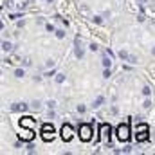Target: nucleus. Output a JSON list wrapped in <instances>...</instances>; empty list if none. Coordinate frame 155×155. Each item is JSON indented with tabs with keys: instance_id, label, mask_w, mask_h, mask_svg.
I'll return each instance as SVG.
<instances>
[{
	"instance_id": "obj_1",
	"label": "nucleus",
	"mask_w": 155,
	"mask_h": 155,
	"mask_svg": "<svg viewBox=\"0 0 155 155\" xmlns=\"http://www.w3.org/2000/svg\"><path fill=\"white\" fill-rule=\"evenodd\" d=\"M116 135H117V139H119L121 143H126V141L130 139V126H128V123L117 126L116 128Z\"/></svg>"
},
{
	"instance_id": "obj_2",
	"label": "nucleus",
	"mask_w": 155,
	"mask_h": 155,
	"mask_svg": "<svg viewBox=\"0 0 155 155\" xmlns=\"http://www.w3.org/2000/svg\"><path fill=\"white\" fill-rule=\"evenodd\" d=\"M79 139L83 143H88L92 139V124H87V123L79 124Z\"/></svg>"
},
{
	"instance_id": "obj_3",
	"label": "nucleus",
	"mask_w": 155,
	"mask_h": 155,
	"mask_svg": "<svg viewBox=\"0 0 155 155\" xmlns=\"http://www.w3.org/2000/svg\"><path fill=\"white\" fill-rule=\"evenodd\" d=\"M54 126L52 124H49V123H45V124H41V130H40V134H41V139L43 141H52L54 139Z\"/></svg>"
},
{
	"instance_id": "obj_4",
	"label": "nucleus",
	"mask_w": 155,
	"mask_h": 155,
	"mask_svg": "<svg viewBox=\"0 0 155 155\" xmlns=\"http://www.w3.org/2000/svg\"><path fill=\"white\" fill-rule=\"evenodd\" d=\"M99 135H101V139H105L107 143H110V137H112V126L107 124V123H103V124L99 126Z\"/></svg>"
},
{
	"instance_id": "obj_5",
	"label": "nucleus",
	"mask_w": 155,
	"mask_h": 155,
	"mask_svg": "<svg viewBox=\"0 0 155 155\" xmlns=\"http://www.w3.org/2000/svg\"><path fill=\"white\" fill-rule=\"evenodd\" d=\"M72 135H74L72 126H71V124H63V126H61V139H63L65 143H69V141L72 139Z\"/></svg>"
},
{
	"instance_id": "obj_6",
	"label": "nucleus",
	"mask_w": 155,
	"mask_h": 155,
	"mask_svg": "<svg viewBox=\"0 0 155 155\" xmlns=\"http://www.w3.org/2000/svg\"><path fill=\"white\" fill-rule=\"evenodd\" d=\"M148 139V126L146 124H139L137 126V141H146Z\"/></svg>"
},
{
	"instance_id": "obj_7",
	"label": "nucleus",
	"mask_w": 155,
	"mask_h": 155,
	"mask_svg": "<svg viewBox=\"0 0 155 155\" xmlns=\"http://www.w3.org/2000/svg\"><path fill=\"white\" fill-rule=\"evenodd\" d=\"M20 126L22 128H36V123H35V119L33 117H29V116H25V117H22L20 119Z\"/></svg>"
},
{
	"instance_id": "obj_8",
	"label": "nucleus",
	"mask_w": 155,
	"mask_h": 155,
	"mask_svg": "<svg viewBox=\"0 0 155 155\" xmlns=\"http://www.w3.org/2000/svg\"><path fill=\"white\" fill-rule=\"evenodd\" d=\"M20 139L25 141V143H31V141L35 139V130H33V128H25V130L20 134Z\"/></svg>"
},
{
	"instance_id": "obj_9",
	"label": "nucleus",
	"mask_w": 155,
	"mask_h": 155,
	"mask_svg": "<svg viewBox=\"0 0 155 155\" xmlns=\"http://www.w3.org/2000/svg\"><path fill=\"white\" fill-rule=\"evenodd\" d=\"M74 43H76V56H78V58H83V54H85V52H83V47H81V40L76 38V40H74Z\"/></svg>"
},
{
	"instance_id": "obj_10",
	"label": "nucleus",
	"mask_w": 155,
	"mask_h": 155,
	"mask_svg": "<svg viewBox=\"0 0 155 155\" xmlns=\"http://www.w3.org/2000/svg\"><path fill=\"white\" fill-rule=\"evenodd\" d=\"M27 107L24 105V103H13L11 105V112H24Z\"/></svg>"
},
{
	"instance_id": "obj_11",
	"label": "nucleus",
	"mask_w": 155,
	"mask_h": 155,
	"mask_svg": "<svg viewBox=\"0 0 155 155\" xmlns=\"http://www.w3.org/2000/svg\"><path fill=\"white\" fill-rule=\"evenodd\" d=\"M11 49H13V45H11L9 41H2V51H4V52H9Z\"/></svg>"
},
{
	"instance_id": "obj_12",
	"label": "nucleus",
	"mask_w": 155,
	"mask_h": 155,
	"mask_svg": "<svg viewBox=\"0 0 155 155\" xmlns=\"http://www.w3.org/2000/svg\"><path fill=\"white\" fill-rule=\"evenodd\" d=\"M103 101H105V97H103V96H99V97L94 101V105H92V107H94V108H99V107L103 105Z\"/></svg>"
},
{
	"instance_id": "obj_13",
	"label": "nucleus",
	"mask_w": 155,
	"mask_h": 155,
	"mask_svg": "<svg viewBox=\"0 0 155 155\" xmlns=\"http://www.w3.org/2000/svg\"><path fill=\"white\" fill-rule=\"evenodd\" d=\"M119 58H121V60H126V61H128V58H130V54H128L126 51H119Z\"/></svg>"
},
{
	"instance_id": "obj_14",
	"label": "nucleus",
	"mask_w": 155,
	"mask_h": 155,
	"mask_svg": "<svg viewBox=\"0 0 155 155\" xmlns=\"http://www.w3.org/2000/svg\"><path fill=\"white\" fill-rule=\"evenodd\" d=\"M110 65H112L110 58H107V56H105V58H103V67H105V69H110Z\"/></svg>"
},
{
	"instance_id": "obj_15",
	"label": "nucleus",
	"mask_w": 155,
	"mask_h": 155,
	"mask_svg": "<svg viewBox=\"0 0 155 155\" xmlns=\"http://www.w3.org/2000/svg\"><path fill=\"white\" fill-rule=\"evenodd\" d=\"M15 76H16V78H24V76H25L24 69H16V71H15Z\"/></svg>"
},
{
	"instance_id": "obj_16",
	"label": "nucleus",
	"mask_w": 155,
	"mask_h": 155,
	"mask_svg": "<svg viewBox=\"0 0 155 155\" xmlns=\"http://www.w3.org/2000/svg\"><path fill=\"white\" fill-rule=\"evenodd\" d=\"M54 33H56V36H58V38H65V31L58 29V31H54Z\"/></svg>"
},
{
	"instance_id": "obj_17",
	"label": "nucleus",
	"mask_w": 155,
	"mask_h": 155,
	"mask_svg": "<svg viewBox=\"0 0 155 155\" xmlns=\"http://www.w3.org/2000/svg\"><path fill=\"white\" fill-rule=\"evenodd\" d=\"M150 92H152V88H150V87H143V94H144L146 97L150 96Z\"/></svg>"
},
{
	"instance_id": "obj_18",
	"label": "nucleus",
	"mask_w": 155,
	"mask_h": 155,
	"mask_svg": "<svg viewBox=\"0 0 155 155\" xmlns=\"http://www.w3.org/2000/svg\"><path fill=\"white\" fill-rule=\"evenodd\" d=\"M63 81H65V76L63 74H58L56 76V83H63Z\"/></svg>"
},
{
	"instance_id": "obj_19",
	"label": "nucleus",
	"mask_w": 155,
	"mask_h": 155,
	"mask_svg": "<svg viewBox=\"0 0 155 155\" xmlns=\"http://www.w3.org/2000/svg\"><path fill=\"white\" fill-rule=\"evenodd\" d=\"M40 105H41L40 101H33V105H31V108H35V110H38V108H40Z\"/></svg>"
},
{
	"instance_id": "obj_20",
	"label": "nucleus",
	"mask_w": 155,
	"mask_h": 155,
	"mask_svg": "<svg viewBox=\"0 0 155 155\" xmlns=\"http://www.w3.org/2000/svg\"><path fill=\"white\" fill-rule=\"evenodd\" d=\"M94 22L96 24H103V16H94Z\"/></svg>"
},
{
	"instance_id": "obj_21",
	"label": "nucleus",
	"mask_w": 155,
	"mask_h": 155,
	"mask_svg": "<svg viewBox=\"0 0 155 155\" xmlns=\"http://www.w3.org/2000/svg\"><path fill=\"white\" fill-rule=\"evenodd\" d=\"M85 110H87V108H85L83 105H78V112H79V114H85Z\"/></svg>"
},
{
	"instance_id": "obj_22",
	"label": "nucleus",
	"mask_w": 155,
	"mask_h": 155,
	"mask_svg": "<svg viewBox=\"0 0 155 155\" xmlns=\"http://www.w3.org/2000/svg\"><path fill=\"white\" fill-rule=\"evenodd\" d=\"M27 152H29V153H33V152H35V144H31V143H29V144H27Z\"/></svg>"
},
{
	"instance_id": "obj_23",
	"label": "nucleus",
	"mask_w": 155,
	"mask_h": 155,
	"mask_svg": "<svg viewBox=\"0 0 155 155\" xmlns=\"http://www.w3.org/2000/svg\"><path fill=\"white\" fill-rule=\"evenodd\" d=\"M128 61H130V63H137V58H135V56H132V54H130V58H128Z\"/></svg>"
},
{
	"instance_id": "obj_24",
	"label": "nucleus",
	"mask_w": 155,
	"mask_h": 155,
	"mask_svg": "<svg viewBox=\"0 0 155 155\" xmlns=\"http://www.w3.org/2000/svg\"><path fill=\"white\" fill-rule=\"evenodd\" d=\"M150 107H152V101H150V99H146V101H144V108H150Z\"/></svg>"
},
{
	"instance_id": "obj_25",
	"label": "nucleus",
	"mask_w": 155,
	"mask_h": 155,
	"mask_svg": "<svg viewBox=\"0 0 155 155\" xmlns=\"http://www.w3.org/2000/svg\"><path fill=\"white\" fill-rule=\"evenodd\" d=\"M103 76H105V78H110V69H105V72H103Z\"/></svg>"
},
{
	"instance_id": "obj_26",
	"label": "nucleus",
	"mask_w": 155,
	"mask_h": 155,
	"mask_svg": "<svg viewBox=\"0 0 155 155\" xmlns=\"http://www.w3.org/2000/svg\"><path fill=\"white\" fill-rule=\"evenodd\" d=\"M90 51H94V52H96V51H97V45H96V43H90Z\"/></svg>"
},
{
	"instance_id": "obj_27",
	"label": "nucleus",
	"mask_w": 155,
	"mask_h": 155,
	"mask_svg": "<svg viewBox=\"0 0 155 155\" xmlns=\"http://www.w3.org/2000/svg\"><path fill=\"white\" fill-rule=\"evenodd\" d=\"M24 65H25V67H29V65H31V60H29V58H25V60H24Z\"/></svg>"
},
{
	"instance_id": "obj_28",
	"label": "nucleus",
	"mask_w": 155,
	"mask_h": 155,
	"mask_svg": "<svg viewBox=\"0 0 155 155\" xmlns=\"http://www.w3.org/2000/svg\"><path fill=\"white\" fill-rule=\"evenodd\" d=\"M47 105H49V108H54V107H56V101H49Z\"/></svg>"
},
{
	"instance_id": "obj_29",
	"label": "nucleus",
	"mask_w": 155,
	"mask_h": 155,
	"mask_svg": "<svg viewBox=\"0 0 155 155\" xmlns=\"http://www.w3.org/2000/svg\"><path fill=\"white\" fill-rule=\"evenodd\" d=\"M153 56H155V47H153Z\"/></svg>"
},
{
	"instance_id": "obj_30",
	"label": "nucleus",
	"mask_w": 155,
	"mask_h": 155,
	"mask_svg": "<svg viewBox=\"0 0 155 155\" xmlns=\"http://www.w3.org/2000/svg\"><path fill=\"white\" fill-rule=\"evenodd\" d=\"M47 2H49V4H51V2H52V0H47Z\"/></svg>"
},
{
	"instance_id": "obj_31",
	"label": "nucleus",
	"mask_w": 155,
	"mask_h": 155,
	"mask_svg": "<svg viewBox=\"0 0 155 155\" xmlns=\"http://www.w3.org/2000/svg\"><path fill=\"white\" fill-rule=\"evenodd\" d=\"M139 2H144V0H139Z\"/></svg>"
}]
</instances>
